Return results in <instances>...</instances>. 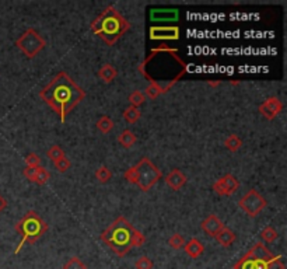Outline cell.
Listing matches in <instances>:
<instances>
[{
	"label": "cell",
	"instance_id": "obj_9",
	"mask_svg": "<svg viewBox=\"0 0 287 269\" xmlns=\"http://www.w3.org/2000/svg\"><path fill=\"white\" fill-rule=\"evenodd\" d=\"M238 206L245 212L248 216L255 218L266 206V199L255 190H249L245 195L240 199Z\"/></svg>",
	"mask_w": 287,
	"mask_h": 269
},
{
	"label": "cell",
	"instance_id": "obj_34",
	"mask_svg": "<svg viewBox=\"0 0 287 269\" xmlns=\"http://www.w3.org/2000/svg\"><path fill=\"white\" fill-rule=\"evenodd\" d=\"M37 170H38V167H25L24 171H22V174H24V177L28 179V181L34 182L35 175H37Z\"/></svg>",
	"mask_w": 287,
	"mask_h": 269
},
{
	"label": "cell",
	"instance_id": "obj_17",
	"mask_svg": "<svg viewBox=\"0 0 287 269\" xmlns=\"http://www.w3.org/2000/svg\"><path fill=\"white\" fill-rule=\"evenodd\" d=\"M150 19L153 21L178 20V10H152Z\"/></svg>",
	"mask_w": 287,
	"mask_h": 269
},
{
	"label": "cell",
	"instance_id": "obj_13",
	"mask_svg": "<svg viewBox=\"0 0 287 269\" xmlns=\"http://www.w3.org/2000/svg\"><path fill=\"white\" fill-rule=\"evenodd\" d=\"M200 226H202V230L205 231L206 234H209V236H212V237H216V234L224 227L223 221L219 219L216 215L207 216V218L202 221Z\"/></svg>",
	"mask_w": 287,
	"mask_h": 269
},
{
	"label": "cell",
	"instance_id": "obj_23",
	"mask_svg": "<svg viewBox=\"0 0 287 269\" xmlns=\"http://www.w3.org/2000/svg\"><path fill=\"white\" fill-rule=\"evenodd\" d=\"M129 104H131V107H134V108H139L142 104H143L144 101H146V97H144V94L142 91H139V90H134L133 93L129 96Z\"/></svg>",
	"mask_w": 287,
	"mask_h": 269
},
{
	"label": "cell",
	"instance_id": "obj_31",
	"mask_svg": "<svg viewBox=\"0 0 287 269\" xmlns=\"http://www.w3.org/2000/svg\"><path fill=\"white\" fill-rule=\"evenodd\" d=\"M53 164H55V169L58 170L59 172H66L67 170L70 169V161L67 157H62L58 161H55Z\"/></svg>",
	"mask_w": 287,
	"mask_h": 269
},
{
	"label": "cell",
	"instance_id": "obj_19",
	"mask_svg": "<svg viewBox=\"0 0 287 269\" xmlns=\"http://www.w3.org/2000/svg\"><path fill=\"white\" fill-rule=\"evenodd\" d=\"M118 142H119V145H122L123 147H126V149H129V147H132L134 146V143L137 142V138H136V135H134L132 130H123L122 133L118 136Z\"/></svg>",
	"mask_w": 287,
	"mask_h": 269
},
{
	"label": "cell",
	"instance_id": "obj_28",
	"mask_svg": "<svg viewBox=\"0 0 287 269\" xmlns=\"http://www.w3.org/2000/svg\"><path fill=\"white\" fill-rule=\"evenodd\" d=\"M168 244H170V247H171V248L179 249V248H182V247L185 245V240L179 233H175V234H173V236L170 237V240H168Z\"/></svg>",
	"mask_w": 287,
	"mask_h": 269
},
{
	"label": "cell",
	"instance_id": "obj_11",
	"mask_svg": "<svg viewBox=\"0 0 287 269\" xmlns=\"http://www.w3.org/2000/svg\"><path fill=\"white\" fill-rule=\"evenodd\" d=\"M240 187V182L238 179L231 175V174H227L224 177H221L220 179H217L215 184H213V190L216 194L221 195V196H228L231 194H234Z\"/></svg>",
	"mask_w": 287,
	"mask_h": 269
},
{
	"label": "cell",
	"instance_id": "obj_18",
	"mask_svg": "<svg viewBox=\"0 0 287 269\" xmlns=\"http://www.w3.org/2000/svg\"><path fill=\"white\" fill-rule=\"evenodd\" d=\"M98 77L103 81H105V83H111L116 77V69L113 68L112 65L107 63V65H104L103 68L98 70Z\"/></svg>",
	"mask_w": 287,
	"mask_h": 269
},
{
	"label": "cell",
	"instance_id": "obj_29",
	"mask_svg": "<svg viewBox=\"0 0 287 269\" xmlns=\"http://www.w3.org/2000/svg\"><path fill=\"white\" fill-rule=\"evenodd\" d=\"M63 269H87V267L77 257H73L63 265Z\"/></svg>",
	"mask_w": 287,
	"mask_h": 269
},
{
	"label": "cell",
	"instance_id": "obj_16",
	"mask_svg": "<svg viewBox=\"0 0 287 269\" xmlns=\"http://www.w3.org/2000/svg\"><path fill=\"white\" fill-rule=\"evenodd\" d=\"M215 239L217 240V243H219L220 245H223V247H230V245L237 240V236L234 231H231V230L227 229V227H223V229L216 234Z\"/></svg>",
	"mask_w": 287,
	"mask_h": 269
},
{
	"label": "cell",
	"instance_id": "obj_22",
	"mask_svg": "<svg viewBox=\"0 0 287 269\" xmlns=\"http://www.w3.org/2000/svg\"><path fill=\"white\" fill-rule=\"evenodd\" d=\"M224 146H226L230 151H237V150L243 146V140L240 139L237 135L233 133V135H230V136L224 140Z\"/></svg>",
	"mask_w": 287,
	"mask_h": 269
},
{
	"label": "cell",
	"instance_id": "obj_20",
	"mask_svg": "<svg viewBox=\"0 0 287 269\" xmlns=\"http://www.w3.org/2000/svg\"><path fill=\"white\" fill-rule=\"evenodd\" d=\"M113 126H115L113 121L110 117H107V115H104V117H101L100 120L97 121V129L100 130V132H103V133H110L113 129Z\"/></svg>",
	"mask_w": 287,
	"mask_h": 269
},
{
	"label": "cell",
	"instance_id": "obj_7",
	"mask_svg": "<svg viewBox=\"0 0 287 269\" xmlns=\"http://www.w3.org/2000/svg\"><path fill=\"white\" fill-rule=\"evenodd\" d=\"M125 179L147 192L161 179V171L147 157H143L136 166L125 171Z\"/></svg>",
	"mask_w": 287,
	"mask_h": 269
},
{
	"label": "cell",
	"instance_id": "obj_2",
	"mask_svg": "<svg viewBox=\"0 0 287 269\" xmlns=\"http://www.w3.org/2000/svg\"><path fill=\"white\" fill-rule=\"evenodd\" d=\"M40 97L59 115L62 122H65L70 111L86 97V93L70 79L66 72H61L45 89L41 90Z\"/></svg>",
	"mask_w": 287,
	"mask_h": 269
},
{
	"label": "cell",
	"instance_id": "obj_3",
	"mask_svg": "<svg viewBox=\"0 0 287 269\" xmlns=\"http://www.w3.org/2000/svg\"><path fill=\"white\" fill-rule=\"evenodd\" d=\"M131 28V24L113 6H108L105 10L91 23L92 32L100 37L107 45H113Z\"/></svg>",
	"mask_w": 287,
	"mask_h": 269
},
{
	"label": "cell",
	"instance_id": "obj_15",
	"mask_svg": "<svg viewBox=\"0 0 287 269\" xmlns=\"http://www.w3.org/2000/svg\"><path fill=\"white\" fill-rule=\"evenodd\" d=\"M184 248L185 252H186V255H189L191 258H198V257H200V255L205 252L203 244H202L198 239L189 240V241L184 245Z\"/></svg>",
	"mask_w": 287,
	"mask_h": 269
},
{
	"label": "cell",
	"instance_id": "obj_5",
	"mask_svg": "<svg viewBox=\"0 0 287 269\" xmlns=\"http://www.w3.org/2000/svg\"><path fill=\"white\" fill-rule=\"evenodd\" d=\"M282 255H273L264 243H255L245 255L234 265V269H285Z\"/></svg>",
	"mask_w": 287,
	"mask_h": 269
},
{
	"label": "cell",
	"instance_id": "obj_10",
	"mask_svg": "<svg viewBox=\"0 0 287 269\" xmlns=\"http://www.w3.org/2000/svg\"><path fill=\"white\" fill-rule=\"evenodd\" d=\"M150 40L177 41L179 40V28L177 25H154L150 28Z\"/></svg>",
	"mask_w": 287,
	"mask_h": 269
},
{
	"label": "cell",
	"instance_id": "obj_1",
	"mask_svg": "<svg viewBox=\"0 0 287 269\" xmlns=\"http://www.w3.org/2000/svg\"><path fill=\"white\" fill-rule=\"evenodd\" d=\"M139 72L150 84L158 86L161 94H164L186 73V63L181 59L178 49L160 45L140 63Z\"/></svg>",
	"mask_w": 287,
	"mask_h": 269
},
{
	"label": "cell",
	"instance_id": "obj_25",
	"mask_svg": "<svg viewBox=\"0 0 287 269\" xmlns=\"http://www.w3.org/2000/svg\"><path fill=\"white\" fill-rule=\"evenodd\" d=\"M95 178L98 179L101 184H105V182H108L110 179L112 178V172H111V170L108 169V167H100V169L95 171Z\"/></svg>",
	"mask_w": 287,
	"mask_h": 269
},
{
	"label": "cell",
	"instance_id": "obj_32",
	"mask_svg": "<svg viewBox=\"0 0 287 269\" xmlns=\"http://www.w3.org/2000/svg\"><path fill=\"white\" fill-rule=\"evenodd\" d=\"M25 164L27 167H41V159L38 157L37 153H30L25 157Z\"/></svg>",
	"mask_w": 287,
	"mask_h": 269
},
{
	"label": "cell",
	"instance_id": "obj_36",
	"mask_svg": "<svg viewBox=\"0 0 287 269\" xmlns=\"http://www.w3.org/2000/svg\"><path fill=\"white\" fill-rule=\"evenodd\" d=\"M6 206H7V202H6V199L0 195V212L4 209Z\"/></svg>",
	"mask_w": 287,
	"mask_h": 269
},
{
	"label": "cell",
	"instance_id": "obj_6",
	"mask_svg": "<svg viewBox=\"0 0 287 269\" xmlns=\"http://www.w3.org/2000/svg\"><path fill=\"white\" fill-rule=\"evenodd\" d=\"M16 231L19 233L21 237V241L19 243L17 248L14 251L16 255H19L22 247L25 244H35L42 236L46 233L48 224L45 223V220H42L37 212L30 210L24 215V218L17 221V224L14 226Z\"/></svg>",
	"mask_w": 287,
	"mask_h": 269
},
{
	"label": "cell",
	"instance_id": "obj_27",
	"mask_svg": "<svg viewBox=\"0 0 287 269\" xmlns=\"http://www.w3.org/2000/svg\"><path fill=\"white\" fill-rule=\"evenodd\" d=\"M46 156H48V159L51 160L52 163H55V161H58L62 157H65V151L62 150L61 146H52L51 149L48 150Z\"/></svg>",
	"mask_w": 287,
	"mask_h": 269
},
{
	"label": "cell",
	"instance_id": "obj_35",
	"mask_svg": "<svg viewBox=\"0 0 287 269\" xmlns=\"http://www.w3.org/2000/svg\"><path fill=\"white\" fill-rule=\"evenodd\" d=\"M144 243H146V237H144L140 231H137V230H136L133 236V247H142Z\"/></svg>",
	"mask_w": 287,
	"mask_h": 269
},
{
	"label": "cell",
	"instance_id": "obj_12",
	"mask_svg": "<svg viewBox=\"0 0 287 269\" xmlns=\"http://www.w3.org/2000/svg\"><path fill=\"white\" fill-rule=\"evenodd\" d=\"M282 110H283V102L277 97H269L264 104L259 105V112L269 121L276 118L277 115L282 112Z\"/></svg>",
	"mask_w": 287,
	"mask_h": 269
},
{
	"label": "cell",
	"instance_id": "obj_4",
	"mask_svg": "<svg viewBox=\"0 0 287 269\" xmlns=\"http://www.w3.org/2000/svg\"><path fill=\"white\" fill-rule=\"evenodd\" d=\"M133 226L125 219L118 218L107 230L101 234V240L119 257H125L131 248H133Z\"/></svg>",
	"mask_w": 287,
	"mask_h": 269
},
{
	"label": "cell",
	"instance_id": "obj_14",
	"mask_svg": "<svg viewBox=\"0 0 287 269\" xmlns=\"http://www.w3.org/2000/svg\"><path fill=\"white\" fill-rule=\"evenodd\" d=\"M165 182L168 184V187L171 190L179 191L185 185V182H186V175L181 170L175 169L165 177Z\"/></svg>",
	"mask_w": 287,
	"mask_h": 269
},
{
	"label": "cell",
	"instance_id": "obj_26",
	"mask_svg": "<svg viewBox=\"0 0 287 269\" xmlns=\"http://www.w3.org/2000/svg\"><path fill=\"white\" fill-rule=\"evenodd\" d=\"M277 231L273 227H265V229L261 231V237H262V240L265 241V243H273L275 240L277 239Z\"/></svg>",
	"mask_w": 287,
	"mask_h": 269
},
{
	"label": "cell",
	"instance_id": "obj_30",
	"mask_svg": "<svg viewBox=\"0 0 287 269\" xmlns=\"http://www.w3.org/2000/svg\"><path fill=\"white\" fill-rule=\"evenodd\" d=\"M160 94H161V90H160L158 86H155V84H149L147 89H146L144 97H147V98H150V100H155Z\"/></svg>",
	"mask_w": 287,
	"mask_h": 269
},
{
	"label": "cell",
	"instance_id": "obj_8",
	"mask_svg": "<svg viewBox=\"0 0 287 269\" xmlns=\"http://www.w3.org/2000/svg\"><path fill=\"white\" fill-rule=\"evenodd\" d=\"M16 45H17L19 49L24 52V55L28 59H32V58H35L45 48L46 42L38 34V31L34 30V28H30V30L25 31L19 40L16 41Z\"/></svg>",
	"mask_w": 287,
	"mask_h": 269
},
{
	"label": "cell",
	"instance_id": "obj_24",
	"mask_svg": "<svg viewBox=\"0 0 287 269\" xmlns=\"http://www.w3.org/2000/svg\"><path fill=\"white\" fill-rule=\"evenodd\" d=\"M49 178H51L49 171H48L46 169H44V167L41 166V167H38V170H37V175H35L34 182H35V184H38V185H45Z\"/></svg>",
	"mask_w": 287,
	"mask_h": 269
},
{
	"label": "cell",
	"instance_id": "obj_33",
	"mask_svg": "<svg viewBox=\"0 0 287 269\" xmlns=\"http://www.w3.org/2000/svg\"><path fill=\"white\" fill-rule=\"evenodd\" d=\"M136 269H153V262L149 257H140L136 261Z\"/></svg>",
	"mask_w": 287,
	"mask_h": 269
},
{
	"label": "cell",
	"instance_id": "obj_21",
	"mask_svg": "<svg viewBox=\"0 0 287 269\" xmlns=\"http://www.w3.org/2000/svg\"><path fill=\"white\" fill-rule=\"evenodd\" d=\"M123 118L129 123H134L140 118V111H139V108H134V107H128L126 110L123 111Z\"/></svg>",
	"mask_w": 287,
	"mask_h": 269
}]
</instances>
